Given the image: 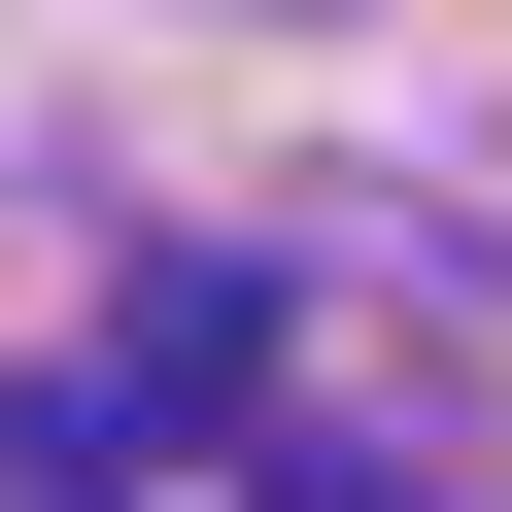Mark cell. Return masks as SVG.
Returning a JSON list of instances; mask_svg holds the SVG:
<instances>
[{"label":"cell","instance_id":"obj_1","mask_svg":"<svg viewBox=\"0 0 512 512\" xmlns=\"http://www.w3.org/2000/svg\"><path fill=\"white\" fill-rule=\"evenodd\" d=\"M239 512H410V478H376V444H274V478H239Z\"/></svg>","mask_w":512,"mask_h":512}]
</instances>
